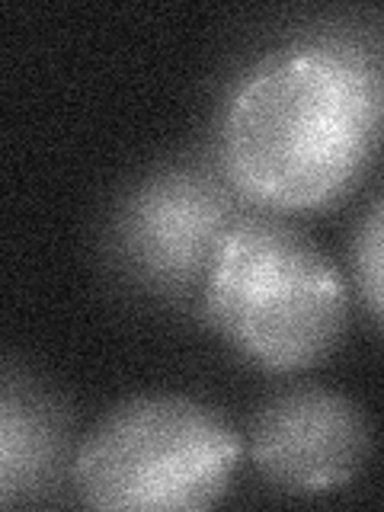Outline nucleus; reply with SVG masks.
<instances>
[{
	"label": "nucleus",
	"mask_w": 384,
	"mask_h": 512,
	"mask_svg": "<svg viewBox=\"0 0 384 512\" xmlns=\"http://www.w3.org/2000/svg\"><path fill=\"white\" fill-rule=\"evenodd\" d=\"M378 122V71L356 42H292L256 61L224 103L221 176L266 212H317L359 180Z\"/></svg>",
	"instance_id": "obj_1"
},
{
	"label": "nucleus",
	"mask_w": 384,
	"mask_h": 512,
	"mask_svg": "<svg viewBox=\"0 0 384 512\" xmlns=\"http://www.w3.org/2000/svg\"><path fill=\"white\" fill-rule=\"evenodd\" d=\"M212 327L266 372H304L340 343L349 292L336 266L276 215H244L202 285Z\"/></svg>",
	"instance_id": "obj_2"
},
{
	"label": "nucleus",
	"mask_w": 384,
	"mask_h": 512,
	"mask_svg": "<svg viewBox=\"0 0 384 512\" xmlns=\"http://www.w3.org/2000/svg\"><path fill=\"white\" fill-rule=\"evenodd\" d=\"M240 461L224 416L183 394H141L112 407L74 458L90 509L192 512L215 506Z\"/></svg>",
	"instance_id": "obj_3"
},
{
	"label": "nucleus",
	"mask_w": 384,
	"mask_h": 512,
	"mask_svg": "<svg viewBox=\"0 0 384 512\" xmlns=\"http://www.w3.org/2000/svg\"><path fill=\"white\" fill-rule=\"evenodd\" d=\"M231 186L196 167H170L128 192L112 224V247L128 276L160 295L205 285L237 215Z\"/></svg>",
	"instance_id": "obj_4"
},
{
	"label": "nucleus",
	"mask_w": 384,
	"mask_h": 512,
	"mask_svg": "<svg viewBox=\"0 0 384 512\" xmlns=\"http://www.w3.org/2000/svg\"><path fill=\"white\" fill-rule=\"evenodd\" d=\"M359 404L327 388H295L266 400L250 423V458L272 487L320 496L346 487L368 458Z\"/></svg>",
	"instance_id": "obj_5"
},
{
	"label": "nucleus",
	"mask_w": 384,
	"mask_h": 512,
	"mask_svg": "<svg viewBox=\"0 0 384 512\" xmlns=\"http://www.w3.org/2000/svg\"><path fill=\"white\" fill-rule=\"evenodd\" d=\"M64 429L58 410L32 384L7 381L0 404V500L13 506L32 496L52 477L61 458Z\"/></svg>",
	"instance_id": "obj_6"
},
{
	"label": "nucleus",
	"mask_w": 384,
	"mask_h": 512,
	"mask_svg": "<svg viewBox=\"0 0 384 512\" xmlns=\"http://www.w3.org/2000/svg\"><path fill=\"white\" fill-rule=\"evenodd\" d=\"M352 276L372 317L384 327V189L365 208L352 237Z\"/></svg>",
	"instance_id": "obj_7"
}]
</instances>
